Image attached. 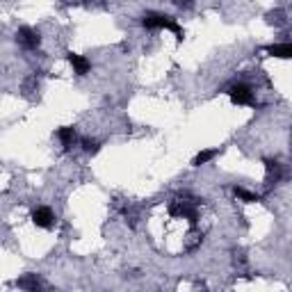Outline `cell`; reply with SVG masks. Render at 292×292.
<instances>
[{"instance_id": "6da1fadb", "label": "cell", "mask_w": 292, "mask_h": 292, "mask_svg": "<svg viewBox=\"0 0 292 292\" xmlns=\"http://www.w3.org/2000/svg\"><path fill=\"white\" fill-rule=\"evenodd\" d=\"M141 25L146 27V30H169L176 34L178 41L185 39V32H182V27L178 25L176 21H173V16H169V14H162V12H146L144 16H141Z\"/></svg>"}, {"instance_id": "8fae6325", "label": "cell", "mask_w": 292, "mask_h": 292, "mask_svg": "<svg viewBox=\"0 0 292 292\" xmlns=\"http://www.w3.org/2000/svg\"><path fill=\"white\" fill-rule=\"evenodd\" d=\"M80 144H82V151H85V153H96V151H98V146H100L98 141H96V139H89V137H85Z\"/></svg>"}, {"instance_id": "52a82bcc", "label": "cell", "mask_w": 292, "mask_h": 292, "mask_svg": "<svg viewBox=\"0 0 292 292\" xmlns=\"http://www.w3.org/2000/svg\"><path fill=\"white\" fill-rule=\"evenodd\" d=\"M267 50L272 57H281V59H287L292 55V46L287 44V41H283V44H274V46H267Z\"/></svg>"}, {"instance_id": "5bb4252c", "label": "cell", "mask_w": 292, "mask_h": 292, "mask_svg": "<svg viewBox=\"0 0 292 292\" xmlns=\"http://www.w3.org/2000/svg\"><path fill=\"white\" fill-rule=\"evenodd\" d=\"M82 3H85V5H103L105 0H82Z\"/></svg>"}, {"instance_id": "3957f363", "label": "cell", "mask_w": 292, "mask_h": 292, "mask_svg": "<svg viewBox=\"0 0 292 292\" xmlns=\"http://www.w3.org/2000/svg\"><path fill=\"white\" fill-rule=\"evenodd\" d=\"M228 96H231V100L235 105H256L253 89H251L249 85H244V82H240V85H233L231 89H228Z\"/></svg>"}, {"instance_id": "ba28073f", "label": "cell", "mask_w": 292, "mask_h": 292, "mask_svg": "<svg viewBox=\"0 0 292 292\" xmlns=\"http://www.w3.org/2000/svg\"><path fill=\"white\" fill-rule=\"evenodd\" d=\"M16 285L23 287V290H39L41 281L36 278V274H25L23 278H18V281H16Z\"/></svg>"}, {"instance_id": "7c38bea8", "label": "cell", "mask_w": 292, "mask_h": 292, "mask_svg": "<svg viewBox=\"0 0 292 292\" xmlns=\"http://www.w3.org/2000/svg\"><path fill=\"white\" fill-rule=\"evenodd\" d=\"M285 12H283V9H278L276 14H269V23H276V25H283V23H285Z\"/></svg>"}, {"instance_id": "9c48e42d", "label": "cell", "mask_w": 292, "mask_h": 292, "mask_svg": "<svg viewBox=\"0 0 292 292\" xmlns=\"http://www.w3.org/2000/svg\"><path fill=\"white\" fill-rule=\"evenodd\" d=\"M214 155H219V149H205V151H201V153H196V158L192 160V167H201V164H208L210 160L214 158Z\"/></svg>"}, {"instance_id": "8992f818", "label": "cell", "mask_w": 292, "mask_h": 292, "mask_svg": "<svg viewBox=\"0 0 292 292\" xmlns=\"http://www.w3.org/2000/svg\"><path fill=\"white\" fill-rule=\"evenodd\" d=\"M57 139L62 141V146L64 149H68V146H73L76 144V139H78V132H76V128L73 126H62L57 130Z\"/></svg>"}, {"instance_id": "4fadbf2b", "label": "cell", "mask_w": 292, "mask_h": 292, "mask_svg": "<svg viewBox=\"0 0 292 292\" xmlns=\"http://www.w3.org/2000/svg\"><path fill=\"white\" fill-rule=\"evenodd\" d=\"M173 5H176L178 9H192V5H194V0H171Z\"/></svg>"}, {"instance_id": "277c9868", "label": "cell", "mask_w": 292, "mask_h": 292, "mask_svg": "<svg viewBox=\"0 0 292 292\" xmlns=\"http://www.w3.org/2000/svg\"><path fill=\"white\" fill-rule=\"evenodd\" d=\"M32 222L39 228H53L55 226V212L48 205H39L36 210H32Z\"/></svg>"}, {"instance_id": "7a4b0ae2", "label": "cell", "mask_w": 292, "mask_h": 292, "mask_svg": "<svg viewBox=\"0 0 292 292\" xmlns=\"http://www.w3.org/2000/svg\"><path fill=\"white\" fill-rule=\"evenodd\" d=\"M16 44L21 46V48H25V50H36V48H39V44H41L39 30H34V27H27V25L18 27Z\"/></svg>"}, {"instance_id": "5b68a950", "label": "cell", "mask_w": 292, "mask_h": 292, "mask_svg": "<svg viewBox=\"0 0 292 292\" xmlns=\"http://www.w3.org/2000/svg\"><path fill=\"white\" fill-rule=\"evenodd\" d=\"M68 64L73 66V73H78V76H87V73L91 71V62L85 57V55H78V53H68L66 55Z\"/></svg>"}, {"instance_id": "30bf717a", "label": "cell", "mask_w": 292, "mask_h": 292, "mask_svg": "<svg viewBox=\"0 0 292 292\" xmlns=\"http://www.w3.org/2000/svg\"><path fill=\"white\" fill-rule=\"evenodd\" d=\"M235 196H237V199H242L244 203H256V201H260L258 194H253V192H246L244 187H235Z\"/></svg>"}]
</instances>
